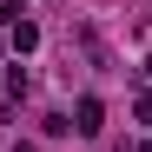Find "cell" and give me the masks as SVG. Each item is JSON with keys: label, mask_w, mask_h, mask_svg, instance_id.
Returning <instances> with one entry per match:
<instances>
[{"label": "cell", "mask_w": 152, "mask_h": 152, "mask_svg": "<svg viewBox=\"0 0 152 152\" xmlns=\"http://www.w3.org/2000/svg\"><path fill=\"white\" fill-rule=\"evenodd\" d=\"M73 126H80V132L93 139V132H99V126H106V106H99V99L86 93V99H80V106H73Z\"/></svg>", "instance_id": "1"}, {"label": "cell", "mask_w": 152, "mask_h": 152, "mask_svg": "<svg viewBox=\"0 0 152 152\" xmlns=\"http://www.w3.org/2000/svg\"><path fill=\"white\" fill-rule=\"evenodd\" d=\"M7 40H13V53H33V46H40V27H33V20H13Z\"/></svg>", "instance_id": "2"}, {"label": "cell", "mask_w": 152, "mask_h": 152, "mask_svg": "<svg viewBox=\"0 0 152 152\" xmlns=\"http://www.w3.org/2000/svg\"><path fill=\"white\" fill-rule=\"evenodd\" d=\"M27 86H33V80H27V66L13 60V66H7V93H13V99H27Z\"/></svg>", "instance_id": "3"}, {"label": "cell", "mask_w": 152, "mask_h": 152, "mask_svg": "<svg viewBox=\"0 0 152 152\" xmlns=\"http://www.w3.org/2000/svg\"><path fill=\"white\" fill-rule=\"evenodd\" d=\"M139 119H152V86H145V93H139Z\"/></svg>", "instance_id": "4"}, {"label": "cell", "mask_w": 152, "mask_h": 152, "mask_svg": "<svg viewBox=\"0 0 152 152\" xmlns=\"http://www.w3.org/2000/svg\"><path fill=\"white\" fill-rule=\"evenodd\" d=\"M13 152H40V145H27V139H20V145H13Z\"/></svg>", "instance_id": "5"}, {"label": "cell", "mask_w": 152, "mask_h": 152, "mask_svg": "<svg viewBox=\"0 0 152 152\" xmlns=\"http://www.w3.org/2000/svg\"><path fill=\"white\" fill-rule=\"evenodd\" d=\"M145 73H152V60H145Z\"/></svg>", "instance_id": "6"}, {"label": "cell", "mask_w": 152, "mask_h": 152, "mask_svg": "<svg viewBox=\"0 0 152 152\" xmlns=\"http://www.w3.org/2000/svg\"><path fill=\"white\" fill-rule=\"evenodd\" d=\"M139 152H152V145H139Z\"/></svg>", "instance_id": "7"}]
</instances>
